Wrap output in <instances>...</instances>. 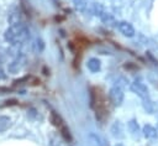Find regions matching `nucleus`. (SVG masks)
<instances>
[{
  "label": "nucleus",
  "mask_w": 158,
  "mask_h": 146,
  "mask_svg": "<svg viewBox=\"0 0 158 146\" xmlns=\"http://www.w3.org/2000/svg\"><path fill=\"white\" fill-rule=\"evenodd\" d=\"M117 28L126 37H133L135 33H136L133 26L130 22H127V21H120V22H117Z\"/></svg>",
  "instance_id": "20e7f679"
},
{
  "label": "nucleus",
  "mask_w": 158,
  "mask_h": 146,
  "mask_svg": "<svg viewBox=\"0 0 158 146\" xmlns=\"http://www.w3.org/2000/svg\"><path fill=\"white\" fill-rule=\"evenodd\" d=\"M17 104V100H15V99H10V100H6L5 101V104H4V106H10V105H16Z\"/></svg>",
  "instance_id": "a211bd4d"
},
{
  "label": "nucleus",
  "mask_w": 158,
  "mask_h": 146,
  "mask_svg": "<svg viewBox=\"0 0 158 146\" xmlns=\"http://www.w3.org/2000/svg\"><path fill=\"white\" fill-rule=\"evenodd\" d=\"M33 49H35L37 53L42 52V51L44 49V42H43L41 38H37V40L35 41V43H33Z\"/></svg>",
  "instance_id": "2eb2a0df"
},
{
  "label": "nucleus",
  "mask_w": 158,
  "mask_h": 146,
  "mask_svg": "<svg viewBox=\"0 0 158 146\" xmlns=\"http://www.w3.org/2000/svg\"><path fill=\"white\" fill-rule=\"evenodd\" d=\"M11 126V119L5 115H0V132L6 131Z\"/></svg>",
  "instance_id": "0eeeda50"
},
{
  "label": "nucleus",
  "mask_w": 158,
  "mask_h": 146,
  "mask_svg": "<svg viewBox=\"0 0 158 146\" xmlns=\"http://www.w3.org/2000/svg\"><path fill=\"white\" fill-rule=\"evenodd\" d=\"M59 131H60L62 136L64 137V140H67V141H72V135H70V131H69V129L67 127V125H65V124H64V125H62V126L59 127Z\"/></svg>",
  "instance_id": "f8f14e48"
},
{
  "label": "nucleus",
  "mask_w": 158,
  "mask_h": 146,
  "mask_svg": "<svg viewBox=\"0 0 158 146\" xmlns=\"http://www.w3.org/2000/svg\"><path fill=\"white\" fill-rule=\"evenodd\" d=\"M128 131L132 134V135H136V134H138V131H139V126H138V124L135 121V120H131L130 122H128Z\"/></svg>",
  "instance_id": "ddd939ff"
},
{
  "label": "nucleus",
  "mask_w": 158,
  "mask_h": 146,
  "mask_svg": "<svg viewBox=\"0 0 158 146\" xmlns=\"http://www.w3.org/2000/svg\"><path fill=\"white\" fill-rule=\"evenodd\" d=\"M75 7H77L79 11H84V10H85V7H86V4H84V1H77Z\"/></svg>",
  "instance_id": "f3484780"
},
{
  "label": "nucleus",
  "mask_w": 158,
  "mask_h": 146,
  "mask_svg": "<svg viewBox=\"0 0 158 146\" xmlns=\"http://www.w3.org/2000/svg\"><path fill=\"white\" fill-rule=\"evenodd\" d=\"M143 108H144L148 113H152V111H153V103L151 101V99H149V98L143 99Z\"/></svg>",
  "instance_id": "dca6fc26"
},
{
  "label": "nucleus",
  "mask_w": 158,
  "mask_h": 146,
  "mask_svg": "<svg viewBox=\"0 0 158 146\" xmlns=\"http://www.w3.org/2000/svg\"><path fill=\"white\" fill-rule=\"evenodd\" d=\"M131 89H132V92H133L135 94H137V95H138V97H141L142 99L149 98L147 85H146L142 80H139V79H136V80L131 84Z\"/></svg>",
  "instance_id": "7ed1b4c3"
},
{
  "label": "nucleus",
  "mask_w": 158,
  "mask_h": 146,
  "mask_svg": "<svg viewBox=\"0 0 158 146\" xmlns=\"http://www.w3.org/2000/svg\"><path fill=\"white\" fill-rule=\"evenodd\" d=\"M5 77H6V74L4 73V71H2V68L0 67V79H4Z\"/></svg>",
  "instance_id": "6ab92c4d"
},
{
  "label": "nucleus",
  "mask_w": 158,
  "mask_h": 146,
  "mask_svg": "<svg viewBox=\"0 0 158 146\" xmlns=\"http://www.w3.org/2000/svg\"><path fill=\"white\" fill-rule=\"evenodd\" d=\"M109 98H110V101L112 103V105L120 106L123 101V89H122V87L114 85L109 90Z\"/></svg>",
  "instance_id": "f03ea898"
},
{
  "label": "nucleus",
  "mask_w": 158,
  "mask_h": 146,
  "mask_svg": "<svg viewBox=\"0 0 158 146\" xmlns=\"http://www.w3.org/2000/svg\"><path fill=\"white\" fill-rule=\"evenodd\" d=\"M142 132H143V136H144V137L151 139V140L157 139V135H158L157 130H156V129H154L152 125H144V126H143Z\"/></svg>",
  "instance_id": "39448f33"
},
{
  "label": "nucleus",
  "mask_w": 158,
  "mask_h": 146,
  "mask_svg": "<svg viewBox=\"0 0 158 146\" xmlns=\"http://www.w3.org/2000/svg\"><path fill=\"white\" fill-rule=\"evenodd\" d=\"M99 17L101 19V21H102L105 25H112V24L115 22V17H114L110 12H107V11H104Z\"/></svg>",
  "instance_id": "9d476101"
},
{
  "label": "nucleus",
  "mask_w": 158,
  "mask_h": 146,
  "mask_svg": "<svg viewBox=\"0 0 158 146\" xmlns=\"http://www.w3.org/2000/svg\"><path fill=\"white\" fill-rule=\"evenodd\" d=\"M28 37H30V30L22 22L11 25L4 33L5 41L11 45H21L25 41H27Z\"/></svg>",
  "instance_id": "f257e3e1"
},
{
  "label": "nucleus",
  "mask_w": 158,
  "mask_h": 146,
  "mask_svg": "<svg viewBox=\"0 0 158 146\" xmlns=\"http://www.w3.org/2000/svg\"><path fill=\"white\" fill-rule=\"evenodd\" d=\"M86 67L89 68L90 72H98L100 71V61L98 58H90L86 63Z\"/></svg>",
  "instance_id": "6e6552de"
},
{
  "label": "nucleus",
  "mask_w": 158,
  "mask_h": 146,
  "mask_svg": "<svg viewBox=\"0 0 158 146\" xmlns=\"http://www.w3.org/2000/svg\"><path fill=\"white\" fill-rule=\"evenodd\" d=\"M7 21H9L11 25L19 24V22H20V14H19V12H11V14H9Z\"/></svg>",
  "instance_id": "4468645a"
},
{
  "label": "nucleus",
  "mask_w": 158,
  "mask_h": 146,
  "mask_svg": "<svg viewBox=\"0 0 158 146\" xmlns=\"http://www.w3.org/2000/svg\"><path fill=\"white\" fill-rule=\"evenodd\" d=\"M104 11H105V9H104V6H102L101 4L95 2V4L91 5V12H93L95 16H100Z\"/></svg>",
  "instance_id": "9b49d317"
},
{
  "label": "nucleus",
  "mask_w": 158,
  "mask_h": 146,
  "mask_svg": "<svg viewBox=\"0 0 158 146\" xmlns=\"http://www.w3.org/2000/svg\"><path fill=\"white\" fill-rule=\"evenodd\" d=\"M22 66H23V59H22V58H16L15 61H12V62L9 64L7 69H9V72H11V73H17V72L22 68Z\"/></svg>",
  "instance_id": "423d86ee"
},
{
  "label": "nucleus",
  "mask_w": 158,
  "mask_h": 146,
  "mask_svg": "<svg viewBox=\"0 0 158 146\" xmlns=\"http://www.w3.org/2000/svg\"><path fill=\"white\" fill-rule=\"evenodd\" d=\"M51 122L56 126V127H60L62 125H64V121H63V119L60 118V115H58L56 111H52L51 113Z\"/></svg>",
  "instance_id": "1a4fd4ad"
}]
</instances>
